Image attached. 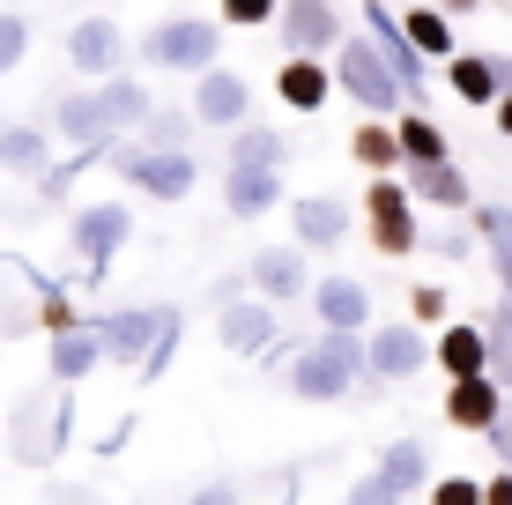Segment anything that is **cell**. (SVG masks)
Segmentation results:
<instances>
[{
    "instance_id": "cell-40",
    "label": "cell",
    "mask_w": 512,
    "mask_h": 505,
    "mask_svg": "<svg viewBox=\"0 0 512 505\" xmlns=\"http://www.w3.org/2000/svg\"><path fill=\"white\" fill-rule=\"evenodd\" d=\"M342 505H401V491H394V483L379 476V468H364V476H357V483L342 491Z\"/></svg>"
},
{
    "instance_id": "cell-19",
    "label": "cell",
    "mask_w": 512,
    "mask_h": 505,
    "mask_svg": "<svg viewBox=\"0 0 512 505\" xmlns=\"http://www.w3.org/2000/svg\"><path fill=\"white\" fill-rule=\"evenodd\" d=\"M97 112H104V127H112V142H134V134L149 127V112H156V90L127 67V75L97 82Z\"/></svg>"
},
{
    "instance_id": "cell-7",
    "label": "cell",
    "mask_w": 512,
    "mask_h": 505,
    "mask_svg": "<svg viewBox=\"0 0 512 505\" xmlns=\"http://www.w3.org/2000/svg\"><path fill=\"white\" fill-rule=\"evenodd\" d=\"M104 156H112V171L134 194H156V201H186L193 186H201V164H193V156H149L134 142H104Z\"/></svg>"
},
{
    "instance_id": "cell-10",
    "label": "cell",
    "mask_w": 512,
    "mask_h": 505,
    "mask_svg": "<svg viewBox=\"0 0 512 505\" xmlns=\"http://www.w3.org/2000/svg\"><path fill=\"white\" fill-rule=\"evenodd\" d=\"M245 283H253L260 305H290V298H312V253L297 246H260L253 260H245Z\"/></svg>"
},
{
    "instance_id": "cell-25",
    "label": "cell",
    "mask_w": 512,
    "mask_h": 505,
    "mask_svg": "<svg viewBox=\"0 0 512 505\" xmlns=\"http://www.w3.org/2000/svg\"><path fill=\"white\" fill-rule=\"evenodd\" d=\"M223 208L238 223H260L282 208V171H223Z\"/></svg>"
},
{
    "instance_id": "cell-43",
    "label": "cell",
    "mask_w": 512,
    "mask_h": 505,
    "mask_svg": "<svg viewBox=\"0 0 512 505\" xmlns=\"http://www.w3.org/2000/svg\"><path fill=\"white\" fill-rule=\"evenodd\" d=\"M238 298H253V283H245V275H216V283H208V305H238Z\"/></svg>"
},
{
    "instance_id": "cell-14",
    "label": "cell",
    "mask_w": 512,
    "mask_h": 505,
    "mask_svg": "<svg viewBox=\"0 0 512 505\" xmlns=\"http://www.w3.org/2000/svg\"><path fill=\"white\" fill-rule=\"evenodd\" d=\"M193 127H223V134L253 127V82L231 75V67L201 75V82H193Z\"/></svg>"
},
{
    "instance_id": "cell-5",
    "label": "cell",
    "mask_w": 512,
    "mask_h": 505,
    "mask_svg": "<svg viewBox=\"0 0 512 505\" xmlns=\"http://www.w3.org/2000/svg\"><path fill=\"white\" fill-rule=\"evenodd\" d=\"M275 38H282V60H334L349 45V15L334 0H282Z\"/></svg>"
},
{
    "instance_id": "cell-30",
    "label": "cell",
    "mask_w": 512,
    "mask_h": 505,
    "mask_svg": "<svg viewBox=\"0 0 512 505\" xmlns=\"http://www.w3.org/2000/svg\"><path fill=\"white\" fill-rule=\"evenodd\" d=\"M104 364V342H97V327H75V335H60L45 350V372H52V387H82Z\"/></svg>"
},
{
    "instance_id": "cell-29",
    "label": "cell",
    "mask_w": 512,
    "mask_h": 505,
    "mask_svg": "<svg viewBox=\"0 0 512 505\" xmlns=\"http://www.w3.org/2000/svg\"><path fill=\"white\" fill-rule=\"evenodd\" d=\"M475 246L490 253V268H498V298H512V208L505 201H475Z\"/></svg>"
},
{
    "instance_id": "cell-44",
    "label": "cell",
    "mask_w": 512,
    "mask_h": 505,
    "mask_svg": "<svg viewBox=\"0 0 512 505\" xmlns=\"http://www.w3.org/2000/svg\"><path fill=\"white\" fill-rule=\"evenodd\" d=\"M490 454H498V468L512 476V402H505V416L490 424Z\"/></svg>"
},
{
    "instance_id": "cell-32",
    "label": "cell",
    "mask_w": 512,
    "mask_h": 505,
    "mask_svg": "<svg viewBox=\"0 0 512 505\" xmlns=\"http://www.w3.org/2000/svg\"><path fill=\"white\" fill-rule=\"evenodd\" d=\"M446 90L475 104V112H498V60L490 52H461V60H446Z\"/></svg>"
},
{
    "instance_id": "cell-18",
    "label": "cell",
    "mask_w": 512,
    "mask_h": 505,
    "mask_svg": "<svg viewBox=\"0 0 512 505\" xmlns=\"http://www.w3.org/2000/svg\"><path fill=\"white\" fill-rule=\"evenodd\" d=\"M512 394L498 387V379H453L446 387V402H438V416H446L453 431H475V439H490V424L505 416Z\"/></svg>"
},
{
    "instance_id": "cell-41",
    "label": "cell",
    "mask_w": 512,
    "mask_h": 505,
    "mask_svg": "<svg viewBox=\"0 0 512 505\" xmlns=\"http://www.w3.org/2000/svg\"><path fill=\"white\" fill-rule=\"evenodd\" d=\"M431 505H483V483H475V476H438Z\"/></svg>"
},
{
    "instance_id": "cell-26",
    "label": "cell",
    "mask_w": 512,
    "mask_h": 505,
    "mask_svg": "<svg viewBox=\"0 0 512 505\" xmlns=\"http://www.w3.org/2000/svg\"><path fill=\"white\" fill-rule=\"evenodd\" d=\"M0 171H15V179L38 186L52 171V134L30 127V119H8V134H0Z\"/></svg>"
},
{
    "instance_id": "cell-21",
    "label": "cell",
    "mask_w": 512,
    "mask_h": 505,
    "mask_svg": "<svg viewBox=\"0 0 512 505\" xmlns=\"http://www.w3.org/2000/svg\"><path fill=\"white\" fill-rule=\"evenodd\" d=\"M223 171H290V134L268 127V119L223 134Z\"/></svg>"
},
{
    "instance_id": "cell-35",
    "label": "cell",
    "mask_w": 512,
    "mask_h": 505,
    "mask_svg": "<svg viewBox=\"0 0 512 505\" xmlns=\"http://www.w3.org/2000/svg\"><path fill=\"white\" fill-rule=\"evenodd\" d=\"M446 312H453V290L446 283H416L409 290V327H446Z\"/></svg>"
},
{
    "instance_id": "cell-9",
    "label": "cell",
    "mask_w": 512,
    "mask_h": 505,
    "mask_svg": "<svg viewBox=\"0 0 512 505\" xmlns=\"http://www.w3.org/2000/svg\"><path fill=\"white\" fill-rule=\"evenodd\" d=\"M164 320H171V305H112V312H97V342H104V364H149L156 350V335H164Z\"/></svg>"
},
{
    "instance_id": "cell-2",
    "label": "cell",
    "mask_w": 512,
    "mask_h": 505,
    "mask_svg": "<svg viewBox=\"0 0 512 505\" xmlns=\"http://www.w3.org/2000/svg\"><path fill=\"white\" fill-rule=\"evenodd\" d=\"M216 52H223V23L216 15H164V23H149V38L134 45V60L149 67V75H216Z\"/></svg>"
},
{
    "instance_id": "cell-27",
    "label": "cell",
    "mask_w": 512,
    "mask_h": 505,
    "mask_svg": "<svg viewBox=\"0 0 512 505\" xmlns=\"http://www.w3.org/2000/svg\"><path fill=\"white\" fill-rule=\"evenodd\" d=\"M394 142H401V171H423V164H453V142L431 112H401L394 119Z\"/></svg>"
},
{
    "instance_id": "cell-49",
    "label": "cell",
    "mask_w": 512,
    "mask_h": 505,
    "mask_svg": "<svg viewBox=\"0 0 512 505\" xmlns=\"http://www.w3.org/2000/svg\"><path fill=\"white\" fill-rule=\"evenodd\" d=\"M0 134H8V119H0Z\"/></svg>"
},
{
    "instance_id": "cell-4",
    "label": "cell",
    "mask_w": 512,
    "mask_h": 505,
    "mask_svg": "<svg viewBox=\"0 0 512 505\" xmlns=\"http://www.w3.org/2000/svg\"><path fill=\"white\" fill-rule=\"evenodd\" d=\"M357 216H364V238H372L379 260H409L423 246L416 201H409V186H401V179H372V186H364V201H357Z\"/></svg>"
},
{
    "instance_id": "cell-34",
    "label": "cell",
    "mask_w": 512,
    "mask_h": 505,
    "mask_svg": "<svg viewBox=\"0 0 512 505\" xmlns=\"http://www.w3.org/2000/svg\"><path fill=\"white\" fill-rule=\"evenodd\" d=\"M30 52V15L23 8H0V75H15Z\"/></svg>"
},
{
    "instance_id": "cell-31",
    "label": "cell",
    "mask_w": 512,
    "mask_h": 505,
    "mask_svg": "<svg viewBox=\"0 0 512 505\" xmlns=\"http://www.w3.org/2000/svg\"><path fill=\"white\" fill-rule=\"evenodd\" d=\"M193 104H156L149 112V127L134 134V149H149V156H193Z\"/></svg>"
},
{
    "instance_id": "cell-11",
    "label": "cell",
    "mask_w": 512,
    "mask_h": 505,
    "mask_svg": "<svg viewBox=\"0 0 512 505\" xmlns=\"http://www.w3.org/2000/svg\"><path fill=\"white\" fill-rule=\"evenodd\" d=\"M364 357H372V387H401V379H416L423 364H431V342H423V327H409V320H379L372 335H364Z\"/></svg>"
},
{
    "instance_id": "cell-46",
    "label": "cell",
    "mask_w": 512,
    "mask_h": 505,
    "mask_svg": "<svg viewBox=\"0 0 512 505\" xmlns=\"http://www.w3.org/2000/svg\"><path fill=\"white\" fill-rule=\"evenodd\" d=\"M483 505H512V476L498 468V476H483Z\"/></svg>"
},
{
    "instance_id": "cell-15",
    "label": "cell",
    "mask_w": 512,
    "mask_h": 505,
    "mask_svg": "<svg viewBox=\"0 0 512 505\" xmlns=\"http://www.w3.org/2000/svg\"><path fill=\"white\" fill-rule=\"evenodd\" d=\"M312 312H320V335H372V290L357 275H320Z\"/></svg>"
},
{
    "instance_id": "cell-45",
    "label": "cell",
    "mask_w": 512,
    "mask_h": 505,
    "mask_svg": "<svg viewBox=\"0 0 512 505\" xmlns=\"http://www.w3.org/2000/svg\"><path fill=\"white\" fill-rule=\"evenodd\" d=\"M431 246L446 253V260H475V231H438Z\"/></svg>"
},
{
    "instance_id": "cell-16",
    "label": "cell",
    "mask_w": 512,
    "mask_h": 505,
    "mask_svg": "<svg viewBox=\"0 0 512 505\" xmlns=\"http://www.w3.org/2000/svg\"><path fill=\"white\" fill-rule=\"evenodd\" d=\"M216 342H223L231 357H268V350H282V320H275V305H260V298L223 305V312H216Z\"/></svg>"
},
{
    "instance_id": "cell-47",
    "label": "cell",
    "mask_w": 512,
    "mask_h": 505,
    "mask_svg": "<svg viewBox=\"0 0 512 505\" xmlns=\"http://www.w3.org/2000/svg\"><path fill=\"white\" fill-rule=\"evenodd\" d=\"M498 60V97H512V52H490Z\"/></svg>"
},
{
    "instance_id": "cell-3",
    "label": "cell",
    "mask_w": 512,
    "mask_h": 505,
    "mask_svg": "<svg viewBox=\"0 0 512 505\" xmlns=\"http://www.w3.org/2000/svg\"><path fill=\"white\" fill-rule=\"evenodd\" d=\"M327 67H334V97H349V104H357V112H372V119H386V127H394V112H401V104H409V97H401V82L386 75L379 45L364 38V30H357V38H349L342 52H334Z\"/></svg>"
},
{
    "instance_id": "cell-13",
    "label": "cell",
    "mask_w": 512,
    "mask_h": 505,
    "mask_svg": "<svg viewBox=\"0 0 512 505\" xmlns=\"http://www.w3.org/2000/svg\"><path fill=\"white\" fill-rule=\"evenodd\" d=\"M38 127L52 134V142H67L75 156H90V149L112 142V127H104V112H97V90H60V97L45 104Z\"/></svg>"
},
{
    "instance_id": "cell-24",
    "label": "cell",
    "mask_w": 512,
    "mask_h": 505,
    "mask_svg": "<svg viewBox=\"0 0 512 505\" xmlns=\"http://www.w3.org/2000/svg\"><path fill=\"white\" fill-rule=\"evenodd\" d=\"M401 15V38L416 45V60H461V38H453V8H394Z\"/></svg>"
},
{
    "instance_id": "cell-38",
    "label": "cell",
    "mask_w": 512,
    "mask_h": 505,
    "mask_svg": "<svg viewBox=\"0 0 512 505\" xmlns=\"http://www.w3.org/2000/svg\"><path fill=\"white\" fill-rule=\"evenodd\" d=\"M275 0H223V15L216 23H231V30H275Z\"/></svg>"
},
{
    "instance_id": "cell-22",
    "label": "cell",
    "mask_w": 512,
    "mask_h": 505,
    "mask_svg": "<svg viewBox=\"0 0 512 505\" xmlns=\"http://www.w3.org/2000/svg\"><path fill=\"white\" fill-rule=\"evenodd\" d=\"M416 208H453V216H475V186L461 164H423V171H401Z\"/></svg>"
},
{
    "instance_id": "cell-37",
    "label": "cell",
    "mask_w": 512,
    "mask_h": 505,
    "mask_svg": "<svg viewBox=\"0 0 512 505\" xmlns=\"http://www.w3.org/2000/svg\"><path fill=\"white\" fill-rule=\"evenodd\" d=\"M38 320H45V335H52V342H60V335H75V327H90L60 283H45V305H38Z\"/></svg>"
},
{
    "instance_id": "cell-33",
    "label": "cell",
    "mask_w": 512,
    "mask_h": 505,
    "mask_svg": "<svg viewBox=\"0 0 512 505\" xmlns=\"http://www.w3.org/2000/svg\"><path fill=\"white\" fill-rule=\"evenodd\" d=\"M349 156H357L372 179H401V142H394V127H386V119H364V127L349 134Z\"/></svg>"
},
{
    "instance_id": "cell-8",
    "label": "cell",
    "mask_w": 512,
    "mask_h": 505,
    "mask_svg": "<svg viewBox=\"0 0 512 505\" xmlns=\"http://www.w3.org/2000/svg\"><path fill=\"white\" fill-rule=\"evenodd\" d=\"M357 23H364V38L379 45L386 75L401 82V97H409V112H423V97H431V67H423V60H416V45L401 38V15H394V8H379V0H364V8H357Z\"/></svg>"
},
{
    "instance_id": "cell-6",
    "label": "cell",
    "mask_w": 512,
    "mask_h": 505,
    "mask_svg": "<svg viewBox=\"0 0 512 505\" xmlns=\"http://www.w3.org/2000/svg\"><path fill=\"white\" fill-rule=\"evenodd\" d=\"M127 238H134V208L127 201H90V208H75V223H67V246L82 253L90 283L112 275V260L127 253Z\"/></svg>"
},
{
    "instance_id": "cell-28",
    "label": "cell",
    "mask_w": 512,
    "mask_h": 505,
    "mask_svg": "<svg viewBox=\"0 0 512 505\" xmlns=\"http://www.w3.org/2000/svg\"><path fill=\"white\" fill-rule=\"evenodd\" d=\"M379 476L386 483H394V491H401V505H409L416 491H431V446H423V439H386L379 446Z\"/></svg>"
},
{
    "instance_id": "cell-36",
    "label": "cell",
    "mask_w": 512,
    "mask_h": 505,
    "mask_svg": "<svg viewBox=\"0 0 512 505\" xmlns=\"http://www.w3.org/2000/svg\"><path fill=\"white\" fill-rule=\"evenodd\" d=\"M179 342H186V312H179V305H171V320H164V335H156V350H149V364H141V379H149V387H156V379H164V372H171V357H179Z\"/></svg>"
},
{
    "instance_id": "cell-20",
    "label": "cell",
    "mask_w": 512,
    "mask_h": 505,
    "mask_svg": "<svg viewBox=\"0 0 512 505\" xmlns=\"http://www.w3.org/2000/svg\"><path fill=\"white\" fill-rule=\"evenodd\" d=\"M349 201H334V194H297L290 201V231H297V246L305 253H334L349 238Z\"/></svg>"
},
{
    "instance_id": "cell-17",
    "label": "cell",
    "mask_w": 512,
    "mask_h": 505,
    "mask_svg": "<svg viewBox=\"0 0 512 505\" xmlns=\"http://www.w3.org/2000/svg\"><path fill=\"white\" fill-rule=\"evenodd\" d=\"M431 364L446 372V387H453V379H490V335H483V320H446V327H438V342H431Z\"/></svg>"
},
{
    "instance_id": "cell-39",
    "label": "cell",
    "mask_w": 512,
    "mask_h": 505,
    "mask_svg": "<svg viewBox=\"0 0 512 505\" xmlns=\"http://www.w3.org/2000/svg\"><path fill=\"white\" fill-rule=\"evenodd\" d=\"M97 156H104V149H90V156H67V164H52V171H45V179H38V201H67V186H75V179H82V171H90V164H97Z\"/></svg>"
},
{
    "instance_id": "cell-12",
    "label": "cell",
    "mask_w": 512,
    "mask_h": 505,
    "mask_svg": "<svg viewBox=\"0 0 512 505\" xmlns=\"http://www.w3.org/2000/svg\"><path fill=\"white\" fill-rule=\"evenodd\" d=\"M119 60H127V38H119L112 15H75V30H67V67L90 75V82H112V75H127Z\"/></svg>"
},
{
    "instance_id": "cell-48",
    "label": "cell",
    "mask_w": 512,
    "mask_h": 505,
    "mask_svg": "<svg viewBox=\"0 0 512 505\" xmlns=\"http://www.w3.org/2000/svg\"><path fill=\"white\" fill-rule=\"evenodd\" d=\"M498 134L512 142V97H498Z\"/></svg>"
},
{
    "instance_id": "cell-42",
    "label": "cell",
    "mask_w": 512,
    "mask_h": 505,
    "mask_svg": "<svg viewBox=\"0 0 512 505\" xmlns=\"http://www.w3.org/2000/svg\"><path fill=\"white\" fill-rule=\"evenodd\" d=\"M186 505H245V483H238V476H208Z\"/></svg>"
},
{
    "instance_id": "cell-23",
    "label": "cell",
    "mask_w": 512,
    "mask_h": 505,
    "mask_svg": "<svg viewBox=\"0 0 512 505\" xmlns=\"http://www.w3.org/2000/svg\"><path fill=\"white\" fill-rule=\"evenodd\" d=\"M275 97L290 112H327L334 104V67L327 60H282L275 67Z\"/></svg>"
},
{
    "instance_id": "cell-1",
    "label": "cell",
    "mask_w": 512,
    "mask_h": 505,
    "mask_svg": "<svg viewBox=\"0 0 512 505\" xmlns=\"http://www.w3.org/2000/svg\"><path fill=\"white\" fill-rule=\"evenodd\" d=\"M282 387L297 402H349L357 387H372V357L364 335H320V342H290V372Z\"/></svg>"
}]
</instances>
